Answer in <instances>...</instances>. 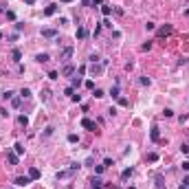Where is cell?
<instances>
[{
  "label": "cell",
  "mask_w": 189,
  "mask_h": 189,
  "mask_svg": "<svg viewBox=\"0 0 189 189\" xmlns=\"http://www.w3.org/2000/svg\"><path fill=\"white\" fill-rule=\"evenodd\" d=\"M70 99H73V101H75V104H79V101H81V94H79V92H75V94H73V97H70Z\"/></svg>",
  "instance_id": "39"
},
{
  "label": "cell",
  "mask_w": 189,
  "mask_h": 189,
  "mask_svg": "<svg viewBox=\"0 0 189 189\" xmlns=\"http://www.w3.org/2000/svg\"><path fill=\"white\" fill-rule=\"evenodd\" d=\"M187 119H189V115H180V117H178V121H180V123H185Z\"/></svg>",
  "instance_id": "48"
},
{
  "label": "cell",
  "mask_w": 189,
  "mask_h": 189,
  "mask_svg": "<svg viewBox=\"0 0 189 189\" xmlns=\"http://www.w3.org/2000/svg\"><path fill=\"white\" fill-rule=\"evenodd\" d=\"M117 101H119V106H123V108H128V106H130V101L125 99V97H119Z\"/></svg>",
  "instance_id": "30"
},
{
  "label": "cell",
  "mask_w": 189,
  "mask_h": 189,
  "mask_svg": "<svg viewBox=\"0 0 189 189\" xmlns=\"http://www.w3.org/2000/svg\"><path fill=\"white\" fill-rule=\"evenodd\" d=\"M13 185H18V187H29L31 178H29V176H18V178L13 180Z\"/></svg>",
  "instance_id": "3"
},
{
  "label": "cell",
  "mask_w": 189,
  "mask_h": 189,
  "mask_svg": "<svg viewBox=\"0 0 189 189\" xmlns=\"http://www.w3.org/2000/svg\"><path fill=\"white\" fill-rule=\"evenodd\" d=\"M24 2H26V5H33V0H24Z\"/></svg>",
  "instance_id": "50"
},
{
  "label": "cell",
  "mask_w": 189,
  "mask_h": 189,
  "mask_svg": "<svg viewBox=\"0 0 189 189\" xmlns=\"http://www.w3.org/2000/svg\"><path fill=\"white\" fill-rule=\"evenodd\" d=\"M154 29H156L154 22H145V31H154Z\"/></svg>",
  "instance_id": "35"
},
{
  "label": "cell",
  "mask_w": 189,
  "mask_h": 189,
  "mask_svg": "<svg viewBox=\"0 0 189 189\" xmlns=\"http://www.w3.org/2000/svg\"><path fill=\"white\" fill-rule=\"evenodd\" d=\"M180 152H183V154H189V145H180Z\"/></svg>",
  "instance_id": "46"
},
{
  "label": "cell",
  "mask_w": 189,
  "mask_h": 189,
  "mask_svg": "<svg viewBox=\"0 0 189 189\" xmlns=\"http://www.w3.org/2000/svg\"><path fill=\"white\" fill-rule=\"evenodd\" d=\"M88 62H90V64H99V62H101V57H99L97 53H92V55L88 57Z\"/></svg>",
  "instance_id": "26"
},
{
  "label": "cell",
  "mask_w": 189,
  "mask_h": 189,
  "mask_svg": "<svg viewBox=\"0 0 189 189\" xmlns=\"http://www.w3.org/2000/svg\"><path fill=\"white\" fill-rule=\"evenodd\" d=\"M90 189H104L101 180H99V178H92V180H90Z\"/></svg>",
  "instance_id": "19"
},
{
  "label": "cell",
  "mask_w": 189,
  "mask_h": 189,
  "mask_svg": "<svg viewBox=\"0 0 189 189\" xmlns=\"http://www.w3.org/2000/svg\"><path fill=\"white\" fill-rule=\"evenodd\" d=\"M104 165H106V167H112V165H115V161H112V158H104Z\"/></svg>",
  "instance_id": "40"
},
{
  "label": "cell",
  "mask_w": 189,
  "mask_h": 189,
  "mask_svg": "<svg viewBox=\"0 0 189 189\" xmlns=\"http://www.w3.org/2000/svg\"><path fill=\"white\" fill-rule=\"evenodd\" d=\"M183 169H185V172H189V161H183Z\"/></svg>",
  "instance_id": "49"
},
{
  "label": "cell",
  "mask_w": 189,
  "mask_h": 189,
  "mask_svg": "<svg viewBox=\"0 0 189 189\" xmlns=\"http://www.w3.org/2000/svg\"><path fill=\"white\" fill-rule=\"evenodd\" d=\"M18 161H20V158H18L15 152H9V154H7V163H9V165H18Z\"/></svg>",
  "instance_id": "10"
},
{
  "label": "cell",
  "mask_w": 189,
  "mask_h": 189,
  "mask_svg": "<svg viewBox=\"0 0 189 189\" xmlns=\"http://www.w3.org/2000/svg\"><path fill=\"white\" fill-rule=\"evenodd\" d=\"M185 13H187V15H189V9H187V11H185Z\"/></svg>",
  "instance_id": "52"
},
{
  "label": "cell",
  "mask_w": 189,
  "mask_h": 189,
  "mask_svg": "<svg viewBox=\"0 0 189 189\" xmlns=\"http://www.w3.org/2000/svg\"><path fill=\"white\" fill-rule=\"evenodd\" d=\"M81 128H86V130H90V132H94V130H97V123H94L92 119H88V117H84V119H81Z\"/></svg>",
  "instance_id": "1"
},
{
  "label": "cell",
  "mask_w": 189,
  "mask_h": 189,
  "mask_svg": "<svg viewBox=\"0 0 189 189\" xmlns=\"http://www.w3.org/2000/svg\"><path fill=\"white\" fill-rule=\"evenodd\" d=\"M49 79H60V73H57V70H51V73H49Z\"/></svg>",
  "instance_id": "34"
},
{
  "label": "cell",
  "mask_w": 189,
  "mask_h": 189,
  "mask_svg": "<svg viewBox=\"0 0 189 189\" xmlns=\"http://www.w3.org/2000/svg\"><path fill=\"white\" fill-rule=\"evenodd\" d=\"M156 189H163V176H156Z\"/></svg>",
  "instance_id": "33"
},
{
  "label": "cell",
  "mask_w": 189,
  "mask_h": 189,
  "mask_svg": "<svg viewBox=\"0 0 189 189\" xmlns=\"http://www.w3.org/2000/svg\"><path fill=\"white\" fill-rule=\"evenodd\" d=\"M84 38H88V31H86V26H79L77 29V40H84Z\"/></svg>",
  "instance_id": "17"
},
{
  "label": "cell",
  "mask_w": 189,
  "mask_h": 189,
  "mask_svg": "<svg viewBox=\"0 0 189 189\" xmlns=\"http://www.w3.org/2000/svg\"><path fill=\"white\" fill-rule=\"evenodd\" d=\"M73 51H75L73 46H66V49L62 51V55H60V60H62V62H68L70 57H73Z\"/></svg>",
  "instance_id": "5"
},
{
  "label": "cell",
  "mask_w": 189,
  "mask_h": 189,
  "mask_svg": "<svg viewBox=\"0 0 189 189\" xmlns=\"http://www.w3.org/2000/svg\"><path fill=\"white\" fill-rule=\"evenodd\" d=\"M62 2H70V0H62Z\"/></svg>",
  "instance_id": "51"
},
{
  "label": "cell",
  "mask_w": 189,
  "mask_h": 189,
  "mask_svg": "<svg viewBox=\"0 0 189 189\" xmlns=\"http://www.w3.org/2000/svg\"><path fill=\"white\" fill-rule=\"evenodd\" d=\"M84 84H86V88H88V90H94V81H92V79H88V81H84Z\"/></svg>",
  "instance_id": "37"
},
{
  "label": "cell",
  "mask_w": 189,
  "mask_h": 189,
  "mask_svg": "<svg viewBox=\"0 0 189 189\" xmlns=\"http://www.w3.org/2000/svg\"><path fill=\"white\" fill-rule=\"evenodd\" d=\"M2 97H5V99H13V92H11V90H7V92H2Z\"/></svg>",
  "instance_id": "42"
},
{
  "label": "cell",
  "mask_w": 189,
  "mask_h": 189,
  "mask_svg": "<svg viewBox=\"0 0 189 189\" xmlns=\"http://www.w3.org/2000/svg\"><path fill=\"white\" fill-rule=\"evenodd\" d=\"M101 68H104V64H90V73H92V75H99L101 73Z\"/></svg>",
  "instance_id": "23"
},
{
  "label": "cell",
  "mask_w": 189,
  "mask_h": 189,
  "mask_svg": "<svg viewBox=\"0 0 189 189\" xmlns=\"http://www.w3.org/2000/svg\"><path fill=\"white\" fill-rule=\"evenodd\" d=\"M81 84H84V81H81V77H70V88H73V90L79 88Z\"/></svg>",
  "instance_id": "13"
},
{
  "label": "cell",
  "mask_w": 189,
  "mask_h": 189,
  "mask_svg": "<svg viewBox=\"0 0 189 189\" xmlns=\"http://www.w3.org/2000/svg\"><path fill=\"white\" fill-rule=\"evenodd\" d=\"M110 97H112V99H119V97H121V90H119V84H115V86H112V90H110Z\"/></svg>",
  "instance_id": "12"
},
{
  "label": "cell",
  "mask_w": 189,
  "mask_h": 189,
  "mask_svg": "<svg viewBox=\"0 0 189 189\" xmlns=\"http://www.w3.org/2000/svg\"><path fill=\"white\" fill-rule=\"evenodd\" d=\"M49 60H51L49 53H38V55H35V62H38V64H46Z\"/></svg>",
  "instance_id": "9"
},
{
  "label": "cell",
  "mask_w": 189,
  "mask_h": 189,
  "mask_svg": "<svg viewBox=\"0 0 189 189\" xmlns=\"http://www.w3.org/2000/svg\"><path fill=\"white\" fill-rule=\"evenodd\" d=\"M11 106H13L15 110H18V108H20V106H22V97H20V94H18V97H13V99H11Z\"/></svg>",
  "instance_id": "22"
},
{
  "label": "cell",
  "mask_w": 189,
  "mask_h": 189,
  "mask_svg": "<svg viewBox=\"0 0 189 189\" xmlns=\"http://www.w3.org/2000/svg\"><path fill=\"white\" fill-rule=\"evenodd\" d=\"M13 152H15L18 156H22V154H24V145H22V143H15V145H13Z\"/></svg>",
  "instance_id": "21"
},
{
  "label": "cell",
  "mask_w": 189,
  "mask_h": 189,
  "mask_svg": "<svg viewBox=\"0 0 189 189\" xmlns=\"http://www.w3.org/2000/svg\"><path fill=\"white\" fill-rule=\"evenodd\" d=\"M141 84H143V86H149V84H152V79H149L147 75H143V77H141Z\"/></svg>",
  "instance_id": "31"
},
{
  "label": "cell",
  "mask_w": 189,
  "mask_h": 189,
  "mask_svg": "<svg viewBox=\"0 0 189 189\" xmlns=\"http://www.w3.org/2000/svg\"><path fill=\"white\" fill-rule=\"evenodd\" d=\"M101 24H104V26H108V29H112V22H110V20H108V18H106V20H104V22H101Z\"/></svg>",
  "instance_id": "47"
},
{
  "label": "cell",
  "mask_w": 189,
  "mask_h": 189,
  "mask_svg": "<svg viewBox=\"0 0 189 189\" xmlns=\"http://www.w3.org/2000/svg\"><path fill=\"white\" fill-rule=\"evenodd\" d=\"M64 94H68V97H73V94H75V90H73V88H70V86H68V88L64 90Z\"/></svg>",
  "instance_id": "44"
},
{
  "label": "cell",
  "mask_w": 189,
  "mask_h": 189,
  "mask_svg": "<svg viewBox=\"0 0 189 189\" xmlns=\"http://www.w3.org/2000/svg\"><path fill=\"white\" fill-rule=\"evenodd\" d=\"M53 132H55V128H53V125H49V128L44 130V136H51V134H53Z\"/></svg>",
  "instance_id": "36"
},
{
  "label": "cell",
  "mask_w": 189,
  "mask_h": 189,
  "mask_svg": "<svg viewBox=\"0 0 189 189\" xmlns=\"http://www.w3.org/2000/svg\"><path fill=\"white\" fill-rule=\"evenodd\" d=\"M81 5L84 7H97V5H101V0H81Z\"/></svg>",
  "instance_id": "20"
},
{
  "label": "cell",
  "mask_w": 189,
  "mask_h": 189,
  "mask_svg": "<svg viewBox=\"0 0 189 189\" xmlns=\"http://www.w3.org/2000/svg\"><path fill=\"white\" fill-rule=\"evenodd\" d=\"M128 189H136V187H128Z\"/></svg>",
  "instance_id": "53"
},
{
  "label": "cell",
  "mask_w": 189,
  "mask_h": 189,
  "mask_svg": "<svg viewBox=\"0 0 189 189\" xmlns=\"http://www.w3.org/2000/svg\"><path fill=\"white\" fill-rule=\"evenodd\" d=\"M101 13H104L106 18H108V15L112 13V7H110V5H101Z\"/></svg>",
  "instance_id": "25"
},
{
  "label": "cell",
  "mask_w": 189,
  "mask_h": 189,
  "mask_svg": "<svg viewBox=\"0 0 189 189\" xmlns=\"http://www.w3.org/2000/svg\"><path fill=\"white\" fill-rule=\"evenodd\" d=\"M42 38H49V40H53V38H57V29H51V26H46V29H42Z\"/></svg>",
  "instance_id": "4"
},
{
  "label": "cell",
  "mask_w": 189,
  "mask_h": 189,
  "mask_svg": "<svg viewBox=\"0 0 189 189\" xmlns=\"http://www.w3.org/2000/svg\"><path fill=\"white\" fill-rule=\"evenodd\" d=\"M149 136H152V141H154V143H158V141H161V132H158V125H152V130H149Z\"/></svg>",
  "instance_id": "6"
},
{
  "label": "cell",
  "mask_w": 189,
  "mask_h": 189,
  "mask_svg": "<svg viewBox=\"0 0 189 189\" xmlns=\"http://www.w3.org/2000/svg\"><path fill=\"white\" fill-rule=\"evenodd\" d=\"M60 11V5H49V7H44V15H55Z\"/></svg>",
  "instance_id": "8"
},
{
  "label": "cell",
  "mask_w": 189,
  "mask_h": 189,
  "mask_svg": "<svg viewBox=\"0 0 189 189\" xmlns=\"http://www.w3.org/2000/svg\"><path fill=\"white\" fill-rule=\"evenodd\" d=\"M20 97H22V99H29V97H31V90H29V88H22V90H20Z\"/></svg>",
  "instance_id": "28"
},
{
  "label": "cell",
  "mask_w": 189,
  "mask_h": 189,
  "mask_svg": "<svg viewBox=\"0 0 189 189\" xmlns=\"http://www.w3.org/2000/svg\"><path fill=\"white\" fill-rule=\"evenodd\" d=\"M18 125H20V128H26V125H29V117L20 115V117H18Z\"/></svg>",
  "instance_id": "16"
},
{
  "label": "cell",
  "mask_w": 189,
  "mask_h": 189,
  "mask_svg": "<svg viewBox=\"0 0 189 189\" xmlns=\"http://www.w3.org/2000/svg\"><path fill=\"white\" fill-rule=\"evenodd\" d=\"M104 169H106V165H97L94 167V174H104Z\"/></svg>",
  "instance_id": "38"
},
{
  "label": "cell",
  "mask_w": 189,
  "mask_h": 189,
  "mask_svg": "<svg viewBox=\"0 0 189 189\" xmlns=\"http://www.w3.org/2000/svg\"><path fill=\"white\" fill-rule=\"evenodd\" d=\"M29 178H31V180H38V178H40V169H38V167H31V169H29Z\"/></svg>",
  "instance_id": "14"
},
{
  "label": "cell",
  "mask_w": 189,
  "mask_h": 189,
  "mask_svg": "<svg viewBox=\"0 0 189 189\" xmlns=\"http://www.w3.org/2000/svg\"><path fill=\"white\" fill-rule=\"evenodd\" d=\"M92 97H94V99H104L106 92H104V90H99V88H94V90H92Z\"/></svg>",
  "instance_id": "24"
},
{
  "label": "cell",
  "mask_w": 189,
  "mask_h": 189,
  "mask_svg": "<svg viewBox=\"0 0 189 189\" xmlns=\"http://www.w3.org/2000/svg\"><path fill=\"white\" fill-rule=\"evenodd\" d=\"M73 73H75V66L73 64H64V66H62V75H64V77H70Z\"/></svg>",
  "instance_id": "7"
},
{
  "label": "cell",
  "mask_w": 189,
  "mask_h": 189,
  "mask_svg": "<svg viewBox=\"0 0 189 189\" xmlns=\"http://www.w3.org/2000/svg\"><path fill=\"white\" fill-rule=\"evenodd\" d=\"M0 40H2V33H0Z\"/></svg>",
  "instance_id": "54"
},
{
  "label": "cell",
  "mask_w": 189,
  "mask_h": 189,
  "mask_svg": "<svg viewBox=\"0 0 189 189\" xmlns=\"http://www.w3.org/2000/svg\"><path fill=\"white\" fill-rule=\"evenodd\" d=\"M178 189H189V178H185V180H183V185H180Z\"/></svg>",
  "instance_id": "41"
},
{
  "label": "cell",
  "mask_w": 189,
  "mask_h": 189,
  "mask_svg": "<svg viewBox=\"0 0 189 189\" xmlns=\"http://www.w3.org/2000/svg\"><path fill=\"white\" fill-rule=\"evenodd\" d=\"M156 161H158V154H156V152H149L147 154V163H156Z\"/></svg>",
  "instance_id": "27"
},
{
  "label": "cell",
  "mask_w": 189,
  "mask_h": 189,
  "mask_svg": "<svg viewBox=\"0 0 189 189\" xmlns=\"http://www.w3.org/2000/svg\"><path fill=\"white\" fill-rule=\"evenodd\" d=\"M40 97H42V101H49V99H51V90H42Z\"/></svg>",
  "instance_id": "29"
},
{
  "label": "cell",
  "mask_w": 189,
  "mask_h": 189,
  "mask_svg": "<svg viewBox=\"0 0 189 189\" xmlns=\"http://www.w3.org/2000/svg\"><path fill=\"white\" fill-rule=\"evenodd\" d=\"M73 174H75V172L68 167V169H64V172H57V178H60V180H62V178H70Z\"/></svg>",
  "instance_id": "11"
},
{
  "label": "cell",
  "mask_w": 189,
  "mask_h": 189,
  "mask_svg": "<svg viewBox=\"0 0 189 189\" xmlns=\"http://www.w3.org/2000/svg\"><path fill=\"white\" fill-rule=\"evenodd\" d=\"M165 117H174V110H169V108H165V112H163Z\"/></svg>",
  "instance_id": "45"
},
{
  "label": "cell",
  "mask_w": 189,
  "mask_h": 189,
  "mask_svg": "<svg viewBox=\"0 0 189 189\" xmlns=\"http://www.w3.org/2000/svg\"><path fill=\"white\" fill-rule=\"evenodd\" d=\"M68 143H79V136L77 134H68Z\"/></svg>",
  "instance_id": "32"
},
{
  "label": "cell",
  "mask_w": 189,
  "mask_h": 189,
  "mask_svg": "<svg viewBox=\"0 0 189 189\" xmlns=\"http://www.w3.org/2000/svg\"><path fill=\"white\" fill-rule=\"evenodd\" d=\"M149 49H152V42H145V44L141 46V51H149Z\"/></svg>",
  "instance_id": "43"
},
{
  "label": "cell",
  "mask_w": 189,
  "mask_h": 189,
  "mask_svg": "<svg viewBox=\"0 0 189 189\" xmlns=\"http://www.w3.org/2000/svg\"><path fill=\"white\" fill-rule=\"evenodd\" d=\"M156 35H158L161 40H163V38H167V35H172V24H165V26H161V29L156 31Z\"/></svg>",
  "instance_id": "2"
},
{
  "label": "cell",
  "mask_w": 189,
  "mask_h": 189,
  "mask_svg": "<svg viewBox=\"0 0 189 189\" xmlns=\"http://www.w3.org/2000/svg\"><path fill=\"white\" fill-rule=\"evenodd\" d=\"M11 57H13V62H18V64H20V60H22V51H20V49H13Z\"/></svg>",
  "instance_id": "18"
},
{
  "label": "cell",
  "mask_w": 189,
  "mask_h": 189,
  "mask_svg": "<svg viewBox=\"0 0 189 189\" xmlns=\"http://www.w3.org/2000/svg\"><path fill=\"white\" fill-rule=\"evenodd\" d=\"M132 174H134V169H132V167H125L123 172H121V180H128Z\"/></svg>",
  "instance_id": "15"
}]
</instances>
